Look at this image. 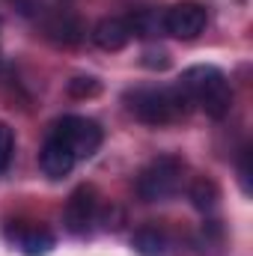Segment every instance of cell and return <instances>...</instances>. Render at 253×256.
<instances>
[{
    "mask_svg": "<svg viewBox=\"0 0 253 256\" xmlns=\"http://www.w3.org/2000/svg\"><path fill=\"white\" fill-rule=\"evenodd\" d=\"M98 218V194L92 185H80L68 194L63 208V226L72 236H86Z\"/></svg>",
    "mask_w": 253,
    "mask_h": 256,
    "instance_id": "cell-6",
    "label": "cell"
},
{
    "mask_svg": "<svg viewBox=\"0 0 253 256\" xmlns=\"http://www.w3.org/2000/svg\"><path fill=\"white\" fill-rule=\"evenodd\" d=\"M12 152H15V134L6 122H0V173L9 170L12 164Z\"/></svg>",
    "mask_w": 253,
    "mask_h": 256,
    "instance_id": "cell-15",
    "label": "cell"
},
{
    "mask_svg": "<svg viewBox=\"0 0 253 256\" xmlns=\"http://www.w3.org/2000/svg\"><path fill=\"white\" fill-rule=\"evenodd\" d=\"M176 86L185 92V98L190 104H196L212 120H224L230 114V108H232L230 80L218 66H190V68L182 72Z\"/></svg>",
    "mask_w": 253,
    "mask_h": 256,
    "instance_id": "cell-1",
    "label": "cell"
},
{
    "mask_svg": "<svg viewBox=\"0 0 253 256\" xmlns=\"http://www.w3.org/2000/svg\"><path fill=\"white\" fill-rule=\"evenodd\" d=\"M131 244L140 256H164V250H167V238L158 226H140L134 232Z\"/></svg>",
    "mask_w": 253,
    "mask_h": 256,
    "instance_id": "cell-12",
    "label": "cell"
},
{
    "mask_svg": "<svg viewBox=\"0 0 253 256\" xmlns=\"http://www.w3.org/2000/svg\"><path fill=\"white\" fill-rule=\"evenodd\" d=\"M68 96L72 98H92V96H98L102 92V80L98 78H92V74H78V78H72L68 80Z\"/></svg>",
    "mask_w": 253,
    "mask_h": 256,
    "instance_id": "cell-14",
    "label": "cell"
},
{
    "mask_svg": "<svg viewBox=\"0 0 253 256\" xmlns=\"http://www.w3.org/2000/svg\"><path fill=\"white\" fill-rule=\"evenodd\" d=\"M6 238L24 256H48L57 244L54 232L48 226H39V224H9Z\"/></svg>",
    "mask_w": 253,
    "mask_h": 256,
    "instance_id": "cell-7",
    "label": "cell"
},
{
    "mask_svg": "<svg viewBox=\"0 0 253 256\" xmlns=\"http://www.w3.org/2000/svg\"><path fill=\"white\" fill-rule=\"evenodd\" d=\"M92 42L102 48V51H122L128 42H131V27H128L126 18H102L96 27H92Z\"/></svg>",
    "mask_w": 253,
    "mask_h": 256,
    "instance_id": "cell-9",
    "label": "cell"
},
{
    "mask_svg": "<svg viewBox=\"0 0 253 256\" xmlns=\"http://www.w3.org/2000/svg\"><path fill=\"white\" fill-rule=\"evenodd\" d=\"M128 110L146 122V126H170L179 122L190 110V102L185 92L173 84V86H137L126 92Z\"/></svg>",
    "mask_w": 253,
    "mask_h": 256,
    "instance_id": "cell-2",
    "label": "cell"
},
{
    "mask_svg": "<svg viewBox=\"0 0 253 256\" xmlns=\"http://www.w3.org/2000/svg\"><path fill=\"white\" fill-rule=\"evenodd\" d=\"M51 131L74 152L78 161H80V158H92V155L98 152L102 140H104L102 126H98L96 120H90V116H63Z\"/></svg>",
    "mask_w": 253,
    "mask_h": 256,
    "instance_id": "cell-4",
    "label": "cell"
},
{
    "mask_svg": "<svg viewBox=\"0 0 253 256\" xmlns=\"http://www.w3.org/2000/svg\"><path fill=\"white\" fill-rule=\"evenodd\" d=\"M161 21H164V33H170V36L188 42V39H196V36L206 30L208 12H206V6L196 3V0H179V3H173V6L161 15Z\"/></svg>",
    "mask_w": 253,
    "mask_h": 256,
    "instance_id": "cell-5",
    "label": "cell"
},
{
    "mask_svg": "<svg viewBox=\"0 0 253 256\" xmlns=\"http://www.w3.org/2000/svg\"><path fill=\"white\" fill-rule=\"evenodd\" d=\"M45 33L54 39V42H60V45H78L80 39H84V27H80V21L74 18V15H68V12H54L48 21H45Z\"/></svg>",
    "mask_w": 253,
    "mask_h": 256,
    "instance_id": "cell-10",
    "label": "cell"
},
{
    "mask_svg": "<svg viewBox=\"0 0 253 256\" xmlns=\"http://www.w3.org/2000/svg\"><path fill=\"white\" fill-rule=\"evenodd\" d=\"M182 158L179 155H158L155 161H149L140 176H137V196L146 202H164L182 185Z\"/></svg>",
    "mask_w": 253,
    "mask_h": 256,
    "instance_id": "cell-3",
    "label": "cell"
},
{
    "mask_svg": "<svg viewBox=\"0 0 253 256\" xmlns=\"http://www.w3.org/2000/svg\"><path fill=\"white\" fill-rule=\"evenodd\" d=\"M238 176H242L244 194H250V152H248V149L242 152V161H238Z\"/></svg>",
    "mask_w": 253,
    "mask_h": 256,
    "instance_id": "cell-17",
    "label": "cell"
},
{
    "mask_svg": "<svg viewBox=\"0 0 253 256\" xmlns=\"http://www.w3.org/2000/svg\"><path fill=\"white\" fill-rule=\"evenodd\" d=\"M188 200H190V206H194L196 212H212V208L218 206V200H220V188H218L214 179L196 176V179L190 182V188H188Z\"/></svg>",
    "mask_w": 253,
    "mask_h": 256,
    "instance_id": "cell-11",
    "label": "cell"
},
{
    "mask_svg": "<svg viewBox=\"0 0 253 256\" xmlns=\"http://www.w3.org/2000/svg\"><path fill=\"white\" fill-rule=\"evenodd\" d=\"M126 21H128V27H131V36H155V33H164V21L152 9H140L131 18H126Z\"/></svg>",
    "mask_w": 253,
    "mask_h": 256,
    "instance_id": "cell-13",
    "label": "cell"
},
{
    "mask_svg": "<svg viewBox=\"0 0 253 256\" xmlns=\"http://www.w3.org/2000/svg\"><path fill=\"white\" fill-rule=\"evenodd\" d=\"M74 164H78L74 152L51 131V134L45 137L42 149H39V167H42V173H45L48 179H66V176L74 170Z\"/></svg>",
    "mask_w": 253,
    "mask_h": 256,
    "instance_id": "cell-8",
    "label": "cell"
},
{
    "mask_svg": "<svg viewBox=\"0 0 253 256\" xmlns=\"http://www.w3.org/2000/svg\"><path fill=\"white\" fill-rule=\"evenodd\" d=\"M167 63H170V57H167L164 48H146L143 51V66H149V68H167Z\"/></svg>",
    "mask_w": 253,
    "mask_h": 256,
    "instance_id": "cell-16",
    "label": "cell"
}]
</instances>
